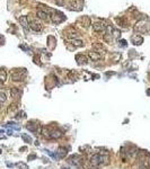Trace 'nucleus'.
Masks as SVG:
<instances>
[{
  "instance_id": "obj_2",
  "label": "nucleus",
  "mask_w": 150,
  "mask_h": 169,
  "mask_svg": "<svg viewBox=\"0 0 150 169\" xmlns=\"http://www.w3.org/2000/svg\"><path fill=\"white\" fill-rule=\"evenodd\" d=\"M42 132H43V135L46 136L48 139H59L63 135V132L60 131L58 127L55 126H43L42 127Z\"/></svg>"
},
{
  "instance_id": "obj_21",
  "label": "nucleus",
  "mask_w": 150,
  "mask_h": 169,
  "mask_svg": "<svg viewBox=\"0 0 150 169\" xmlns=\"http://www.w3.org/2000/svg\"><path fill=\"white\" fill-rule=\"evenodd\" d=\"M6 99H7V96H6V94L2 93V91H0V104H3L6 101Z\"/></svg>"
},
{
  "instance_id": "obj_6",
  "label": "nucleus",
  "mask_w": 150,
  "mask_h": 169,
  "mask_svg": "<svg viewBox=\"0 0 150 169\" xmlns=\"http://www.w3.org/2000/svg\"><path fill=\"white\" fill-rule=\"evenodd\" d=\"M68 154V149L67 148H63V147H60L58 150H56V158H64V157Z\"/></svg>"
},
{
  "instance_id": "obj_27",
  "label": "nucleus",
  "mask_w": 150,
  "mask_h": 169,
  "mask_svg": "<svg viewBox=\"0 0 150 169\" xmlns=\"http://www.w3.org/2000/svg\"><path fill=\"white\" fill-rule=\"evenodd\" d=\"M63 1H64V0H56L58 5H63Z\"/></svg>"
},
{
  "instance_id": "obj_12",
  "label": "nucleus",
  "mask_w": 150,
  "mask_h": 169,
  "mask_svg": "<svg viewBox=\"0 0 150 169\" xmlns=\"http://www.w3.org/2000/svg\"><path fill=\"white\" fill-rule=\"evenodd\" d=\"M26 129L28 130L30 132L35 133V132H36V124H35L33 121H31V122H28V123L26 124Z\"/></svg>"
},
{
  "instance_id": "obj_8",
  "label": "nucleus",
  "mask_w": 150,
  "mask_h": 169,
  "mask_svg": "<svg viewBox=\"0 0 150 169\" xmlns=\"http://www.w3.org/2000/svg\"><path fill=\"white\" fill-rule=\"evenodd\" d=\"M10 95H11V97H13V98L18 99V98H20V96H21V91L18 89V88L13 87L10 89Z\"/></svg>"
},
{
  "instance_id": "obj_23",
  "label": "nucleus",
  "mask_w": 150,
  "mask_h": 169,
  "mask_svg": "<svg viewBox=\"0 0 150 169\" xmlns=\"http://www.w3.org/2000/svg\"><path fill=\"white\" fill-rule=\"evenodd\" d=\"M18 115H19L18 117H20V118H23V117L25 118V117H26V114H25V112H19Z\"/></svg>"
},
{
  "instance_id": "obj_13",
  "label": "nucleus",
  "mask_w": 150,
  "mask_h": 169,
  "mask_svg": "<svg viewBox=\"0 0 150 169\" xmlns=\"http://www.w3.org/2000/svg\"><path fill=\"white\" fill-rule=\"evenodd\" d=\"M131 40H132V42H133V44H135V45H140L143 42V38H142L141 36H139V35H134Z\"/></svg>"
},
{
  "instance_id": "obj_3",
  "label": "nucleus",
  "mask_w": 150,
  "mask_h": 169,
  "mask_svg": "<svg viewBox=\"0 0 150 169\" xmlns=\"http://www.w3.org/2000/svg\"><path fill=\"white\" fill-rule=\"evenodd\" d=\"M67 161L68 164H70L71 166H75L77 168H83V158L79 154H71L67 159Z\"/></svg>"
},
{
  "instance_id": "obj_5",
  "label": "nucleus",
  "mask_w": 150,
  "mask_h": 169,
  "mask_svg": "<svg viewBox=\"0 0 150 169\" xmlns=\"http://www.w3.org/2000/svg\"><path fill=\"white\" fill-rule=\"evenodd\" d=\"M26 72V69H17L16 71H13L11 73V79L14 81H20L23 80V74Z\"/></svg>"
},
{
  "instance_id": "obj_10",
  "label": "nucleus",
  "mask_w": 150,
  "mask_h": 169,
  "mask_svg": "<svg viewBox=\"0 0 150 169\" xmlns=\"http://www.w3.org/2000/svg\"><path fill=\"white\" fill-rule=\"evenodd\" d=\"M88 56L93 61H98L102 59V56H100V54H98L97 52H94V51H90V52L88 53Z\"/></svg>"
},
{
  "instance_id": "obj_17",
  "label": "nucleus",
  "mask_w": 150,
  "mask_h": 169,
  "mask_svg": "<svg viewBox=\"0 0 150 169\" xmlns=\"http://www.w3.org/2000/svg\"><path fill=\"white\" fill-rule=\"evenodd\" d=\"M6 126H7V127H11V129H15V130H17V131H19V130H20V126H19L17 123H15V122H8V123L6 124Z\"/></svg>"
},
{
  "instance_id": "obj_25",
  "label": "nucleus",
  "mask_w": 150,
  "mask_h": 169,
  "mask_svg": "<svg viewBox=\"0 0 150 169\" xmlns=\"http://www.w3.org/2000/svg\"><path fill=\"white\" fill-rule=\"evenodd\" d=\"M135 169H148V168H147V166H145V165H140V166Z\"/></svg>"
},
{
  "instance_id": "obj_9",
  "label": "nucleus",
  "mask_w": 150,
  "mask_h": 169,
  "mask_svg": "<svg viewBox=\"0 0 150 169\" xmlns=\"http://www.w3.org/2000/svg\"><path fill=\"white\" fill-rule=\"evenodd\" d=\"M19 23H20V25H21V27L25 29V31H28V20H27V17L26 16H20L19 17Z\"/></svg>"
},
{
  "instance_id": "obj_28",
  "label": "nucleus",
  "mask_w": 150,
  "mask_h": 169,
  "mask_svg": "<svg viewBox=\"0 0 150 169\" xmlns=\"http://www.w3.org/2000/svg\"><path fill=\"white\" fill-rule=\"evenodd\" d=\"M7 134H8V135L13 134V130H8V131H7Z\"/></svg>"
},
{
  "instance_id": "obj_11",
  "label": "nucleus",
  "mask_w": 150,
  "mask_h": 169,
  "mask_svg": "<svg viewBox=\"0 0 150 169\" xmlns=\"http://www.w3.org/2000/svg\"><path fill=\"white\" fill-rule=\"evenodd\" d=\"M94 29L96 32H103L106 29V25L102 24V23H95L94 24Z\"/></svg>"
},
{
  "instance_id": "obj_7",
  "label": "nucleus",
  "mask_w": 150,
  "mask_h": 169,
  "mask_svg": "<svg viewBox=\"0 0 150 169\" xmlns=\"http://www.w3.org/2000/svg\"><path fill=\"white\" fill-rule=\"evenodd\" d=\"M28 26L31 27V29L35 31V32H40L41 29H42V25H41L40 23H37V21H35V20H32L31 23H28Z\"/></svg>"
},
{
  "instance_id": "obj_26",
  "label": "nucleus",
  "mask_w": 150,
  "mask_h": 169,
  "mask_svg": "<svg viewBox=\"0 0 150 169\" xmlns=\"http://www.w3.org/2000/svg\"><path fill=\"white\" fill-rule=\"evenodd\" d=\"M35 158H36L35 154H31V156H28V160H32V159H35Z\"/></svg>"
},
{
  "instance_id": "obj_31",
  "label": "nucleus",
  "mask_w": 150,
  "mask_h": 169,
  "mask_svg": "<svg viewBox=\"0 0 150 169\" xmlns=\"http://www.w3.org/2000/svg\"><path fill=\"white\" fill-rule=\"evenodd\" d=\"M62 169H67V168H64V167H63V168H62Z\"/></svg>"
},
{
  "instance_id": "obj_30",
  "label": "nucleus",
  "mask_w": 150,
  "mask_h": 169,
  "mask_svg": "<svg viewBox=\"0 0 150 169\" xmlns=\"http://www.w3.org/2000/svg\"><path fill=\"white\" fill-rule=\"evenodd\" d=\"M147 95H149V96H150V89H148V90H147Z\"/></svg>"
},
{
  "instance_id": "obj_19",
  "label": "nucleus",
  "mask_w": 150,
  "mask_h": 169,
  "mask_svg": "<svg viewBox=\"0 0 150 169\" xmlns=\"http://www.w3.org/2000/svg\"><path fill=\"white\" fill-rule=\"evenodd\" d=\"M21 139L24 140V142H26V143H32V137L30 136L28 134H21Z\"/></svg>"
},
{
  "instance_id": "obj_1",
  "label": "nucleus",
  "mask_w": 150,
  "mask_h": 169,
  "mask_svg": "<svg viewBox=\"0 0 150 169\" xmlns=\"http://www.w3.org/2000/svg\"><path fill=\"white\" fill-rule=\"evenodd\" d=\"M90 166L93 168H99V167L104 166L108 164V153L103 152V153H95L90 157Z\"/></svg>"
},
{
  "instance_id": "obj_18",
  "label": "nucleus",
  "mask_w": 150,
  "mask_h": 169,
  "mask_svg": "<svg viewBox=\"0 0 150 169\" xmlns=\"http://www.w3.org/2000/svg\"><path fill=\"white\" fill-rule=\"evenodd\" d=\"M6 80H7V73H6V71L5 70H0V81L3 84Z\"/></svg>"
},
{
  "instance_id": "obj_29",
  "label": "nucleus",
  "mask_w": 150,
  "mask_h": 169,
  "mask_svg": "<svg viewBox=\"0 0 150 169\" xmlns=\"http://www.w3.org/2000/svg\"><path fill=\"white\" fill-rule=\"evenodd\" d=\"M7 166L9 167V168H11V167H14L15 165H13V164H10V162H7Z\"/></svg>"
},
{
  "instance_id": "obj_20",
  "label": "nucleus",
  "mask_w": 150,
  "mask_h": 169,
  "mask_svg": "<svg viewBox=\"0 0 150 169\" xmlns=\"http://www.w3.org/2000/svg\"><path fill=\"white\" fill-rule=\"evenodd\" d=\"M15 166L18 167L19 169H28V166H27L26 164H24V162H20V161H19V162H17Z\"/></svg>"
},
{
  "instance_id": "obj_24",
  "label": "nucleus",
  "mask_w": 150,
  "mask_h": 169,
  "mask_svg": "<svg viewBox=\"0 0 150 169\" xmlns=\"http://www.w3.org/2000/svg\"><path fill=\"white\" fill-rule=\"evenodd\" d=\"M120 43H121V46H126V41L125 40H123V41H120Z\"/></svg>"
},
{
  "instance_id": "obj_16",
  "label": "nucleus",
  "mask_w": 150,
  "mask_h": 169,
  "mask_svg": "<svg viewBox=\"0 0 150 169\" xmlns=\"http://www.w3.org/2000/svg\"><path fill=\"white\" fill-rule=\"evenodd\" d=\"M70 43H71L72 45H75V46H79V48L83 46V42L81 40H75V38H71V40H70Z\"/></svg>"
},
{
  "instance_id": "obj_15",
  "label": "nucleus",
  "mask_w": 150,
  "mask_h": 169,
  "mask_svg": "<svg viewBox=\"0 0 150 169\" xmlns=\"http://www.w3.org/2000/svg\"><path fill=\"white\" fill-rule=\"evenodd\" d=\"M36 15H37L38 18L43 19V20H49V15L45 13V11H41V10H37V13H36Z\"/></svg>"
},
{
  "instance_id": "obj_4",
  "label": "nucleus",
  "mask_w": 150,
  "mask_h": 169,
  "mask_svg": "<svg viewBox=\"0 0 150 169\" xmlns=\"http://www.w3.org/2000/svg\"><path fill=\"white\" fill-rule=\"evenodd\" d=\"M52 13H53V15H51V21L53 24H60V23L64 21L66 16L62 13L56 11V10H52Z\"/></svg>"
},
{
  "instance_id": "obj_32",
  "label": "nucleus",
  "mask_w": 150,
  "mask_h": 169,
  "mask_svg": "<svg viewBox=\"0 0 150 169\" xmlns=\"http://www.w3.org/2000/svg\"><path fill=\"white\" fill-rule=\"evenodd\" d=\"M0 153H1V150H0Z\"/></svg>"
},
{
  "instance_id": "obj_14",
  "label": "nucleus",
  "mask_w": 150,
  "mask_h": 169,
  "mask_svg": "<svg viewBox=\"0 0 150 169\" xmlns=\"http://www.w3.org/2000/svg\"><path fill=\"white\" fill-rule=\"evenodd\" d=\"M76 60H77V62L79 64H85V63H87V58H86L85 55H81V54H78V55L76 56Z\"/></svg>"
},
{
  "instance_id": "obj_22",
  "label": "nucleus",
  "mask_w": 150,
  "mask_h": 169,
  "mask_svg": "<svg viewBox=\"0 0 150 169\" xmlns=\"http://www.w3.org/2000/svg\"><path fill=\"white\" fill-rule=\"evenodd\" d=\"M113 36L114 37H120V31H117V29H113Z\"/></svg>"
}]
</instances>
